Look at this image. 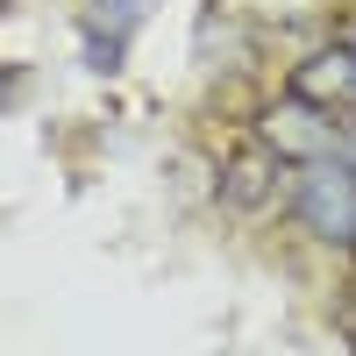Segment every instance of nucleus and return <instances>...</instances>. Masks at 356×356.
Segmentation results:
<instances>
[{
  "label": "nucleus",
  "instance_id": "20e7f679",
  "mask_svg": "<svg viewBox=\"0 0 356 356\" xmlns=\"http://www.w3.org/2000/svg\"><path fill=\"white\" fill-rule=\"evenodd\" d=\"M271 178H292V171H285V164H278L271 150H257V143H250V150H243V157L228 164V200H243V207H257L264 193H271Z\"/></svg>",
  "mask_w": 356,
  "mask_h": 356
},
{
  "label": "nucleus",
  "instance_id": "423d86ee",
  "mask_svg": "<svg viewBox=\"0 0 356 356\" xmlns=\"http://www.w3.org/2000/svg\"><path fill=\"white\" fill-rule=\"evenodd\" d=\"M342 43H349V57H356V29H349V36H342Z\"/></svg>",
  "mask_w": 356,
  "mask_h": 356
},
{
  "label": "nucleus",
  "instance_id": "f03ea898",
  "mask_svg": "<svg viewBox=\"0 0 356 356\" xmlns=\"http://www.w3.org/2000/svg\"><path fill=\"white\" fill-rule=\"evenodd\" d=\"M292 214L314 243L328 250H356V178L342 157H321L307 171H292Z\"/></svg>",
  "mask_w": 356,
  "mask_h": 356
},
{
  "label": "nucleus",
  "instance_id": "f257e3e1",
  "mask_svg": "<svg viewBox=\"0 0 356 356\" xmlns=\"http://www.w3.org/2000/svg\"><path fill=\"white\" fill-rule=\"evenodd\" d=\"M342 129H349V114H328V107H314L300 93H285V100H271L257 114V150H271L285 171H307V164L342 150Z\"/></svg>",
  "mask_w": 356,
  "mask_h": 356
},
{
  "label": "nucleus",
  "instance_id": "7ed1b4c3",
  "mask_svg": "<svg viewBox=\"0 0 356 356\" xmlns=\"http://www.w3.org/2000/svg\"><path fill=\"white\" fill-rule=\"evenodd\" d=\"M285 93H300L314 107H328V114H356V57L349 43H328V50H314L300 72H292Z\"/></svg>",
  "mask_w": 356,
  "mask_h": 356
},
{
  "label": "nucleus",
  "instance_id": "39448f33",
  "mask_svg": "<svg viewBox=\"0 0 356 356\" xmlns=\"http://www.w3.org/2000/svg\"><path fill=\"white\" fill-rule=\"evenodd\" d=\"M335 157H342V164H349V178H356V122L342 129V150H335Z\"/></svg>",
  "mask_w": 356,
  "mask_h": 356
}]
</instances>
